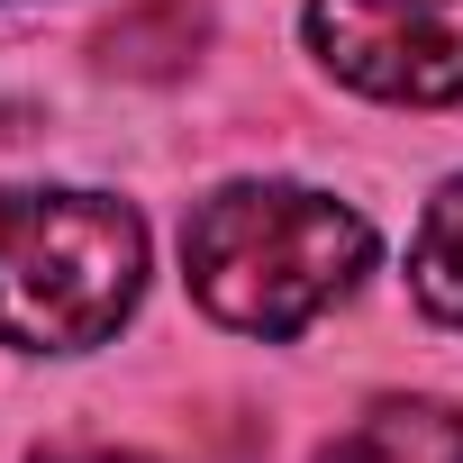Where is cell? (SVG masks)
I'll list each match as a JSON object with an SVG mask.
<instances>
[{"instance_id":"obj_1","label":"cell","mask_w":463,"mask_h":463,"mask_svg":"<svg viewBox=\"0 0 463 463\" xmlns=\"http://www.w3.org/2000/svg\"><path fill=\"white\" fill-rule=\"evenodd\" d=\"M373 264V227L309 191V182H227L191 209L182 227V273L191 300L237 327V336H300L318 309H336Z\"/></svg>"},{"instance_id":"obj_2","label":"cell","mask_w":463,"mask_h":463,"mask_svg":"<svg viewBox=\"0 0 463 463\" xmlns=\"http://www.w3.org/2000/svg\"><path fill=\"white\" fill-rule=\"evenodd\" d=\"M146 291V227L109 191L0 200V336L28 354H82L128 327Z\"/></svg>"},{"instance_id":"obj_3","label":"cell","mask_w":463,"mask_h":463,"mask_svg":"<svg viewBox=\"0 0 463 463\" xmlns=\"http://www.w3.org/2000/svg\"><path fill=\"white\" fill-rule=\"evenodd\" d=\"M309 55L364 100H463V0H309Z\"/></svg>"},{"instance_id":"obj_4","label":"cell","mask_w":463,"mask_h":463,"mask_svg":"<svg viewBox=\"0 0 463 463\" xmlns=\"http://www.w3.org/2000/svg\"><path fill=\"white\" fill-rule=\"evenodd\" d=\"M318 463H463V409H445V400H373L345 436L318 445Z\"/></svg>"},{"instance_id":"obj_5","label":"cell","mask_w":463,"mask_h":463,"mask_svg":"<svg viewBox=\"0 0 463 463\" xmlns=\"http://www.w3.org/2000/svg\"><path fill=\"white\" fill-rule=\"evenodd\" d=\"M409 291L436 327H463V173L436 182L418 237H409Z\"/></svg>"},{"instance_id":"obj_6","label":"cell","mask_w":463,"mask_h":463,"mask_svg":"<svg viewBox=\"0 0 463 463\" xmlns=\"http://www.w3.org/2000/svg\"><path fill=\"white\" fill-rule=\"evenodd\" d=\"M28 463H155V454H118V445H46Z\"/></svg>"}]
</instances>
